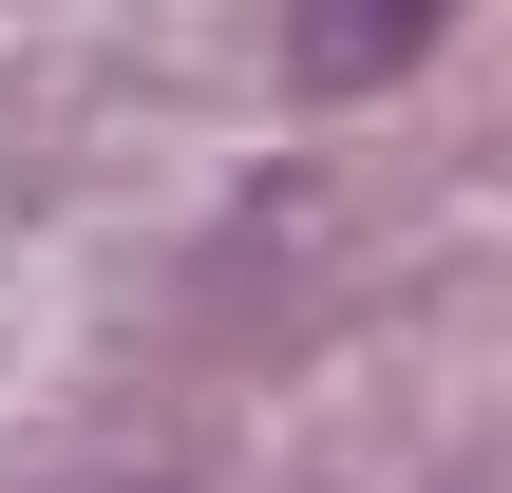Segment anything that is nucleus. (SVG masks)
I'll return each mask as SVG.
<instances>
[{
  "label": "nucleus",
  "mask_w": 512,
  "mask_h": 493,
  "mask_svg": "<svg viewBox=\"0 0 512 493\" xmlns=\"http://www.w3.org/2000/svg\"><path fill=\"white\" fill-rule=\"evenodd\" d=\"M418 38H437V0H304V19H285V76H304V95H380Z\"/></svg>",
  "instance_id": "1"
}]
</instances>
